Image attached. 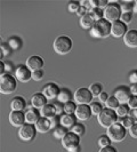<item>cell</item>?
Segmentation results:
<instances>
[{"label":"cell","mask_w":137,"mask_h":152,"mask_svg":"<svg viewBox=\"0 0 137 152\" xmlns=\"http://www.w3.org/2000/svg\"><path fill=\"white\" fill-rule=\"evenodd\" d=\"M73 47V41L66 34H61L58 37H56L54 40L53 48L55 53L58 55H66L71 52Z\"/></svg>","instance_id":"6da1fadb"},{"label":"cell","mask_w":137,"mask_h":152,"mask_svg":"<svg viewBox=\"0 0 137 152\" xmlns=\"http://www.w3.org/2000/svg\"><path fill=\"white\" fill-rule=\"evenodd\" d=\"M97 121L101 125V127L103 128H110L112 125H114L115 122L119 121V118L117 115L115 110H111V109H107L104 107V110L97 115Z\"/></svg>","instance_id":"7a4b0ae2"},{"label":"cell","mask_w":137,"mask_h":152,"mask_svg":"<svg viewBox=\"0 0 137 152\" xmlns=\"http://www.w3.org/2000/svg\"><path fill=\"white\" fill-rule=\"evenodd\" d=\"M111 23L107 22L105 18L97 21L95 23L94 28L89 31L91 37L94 38H107L111 34Z\"/></svg>","instance_id":"3957f363"},{"label":"cell","mask_w":137,"mask_h":152,"mask_svg":"<svg viewBox=\"0 0 137 152\" xmlns=\"http://www.w3.org/2000/svg\"><path fill=\"white\" fill-rule=\"evenodd\" d=\"M17 88V79L15 76L6 73L4 76H0V93L4 95H8L14 93Z\"/></svg>","instance_id":"277c9868"},{"label":"cell","mask_w":137,"mask_h":152,"mask_svg":"<svg viewBox=\"0 0 137 152\" xmlns=\"http://www.w3.org/2000/svg\"><path fill=\"white\" fill-rule=\"evenodd\" d=\"M106 135L111 138L112 142H121L127 136V129L118 121L112 125L110 128H107Z\"/></svg>","instance_id":"5b68a950"},{"label":"cell","mask_w":137,"mask_h":152,"mask_svg":"<svg viewBox=\"0 0 137 152\" xmlns=\"http://www.w3.org/2000/svg\"><path fill=\"white\" fill-rule=\"evenodd\" d=\"M122 15L120 4L118 2H110L109 6L104 9V18L111 24L117 21H120Z\"/></svg>","instance_id":"8992f818"},{"label":"cell","mask_w":137,"mask_h":152,"mask_svg":"<svg viewBox=\"0 0 137 152\" xmlns=\"http://www.w3.org/2000/svg\"><path fill=\"white\" fill-rule=\"evenodd\" d=\"M93 99H94V96L89 91V88H87V87H80L73 94V101L78 105H80V104L90 105L93 103Z\"/></svg>","instance_id":"52a82bcc"},{"label":"cell","mask_w":137,"mask_h":152,"mask_svg":"<svg viewBox=\"0 0 137 152\" xmlns=\"http://www.w3.org/2000/svg\"><path fill=\"white\" fill-rule=\"evenodd\" d=\"M37 128L36 125H31L25 122L21 128H18V137L24 141V142H31L34 140V137L37 135Z\"/></svg>","instance_id":"ba28073f"},{"label":"cell","mask_w":137,"mask_h":152,"mask_svg":"<svg viewBox=\"0 0 137 152\" xmlns=\"http://www.w3.org/2000/svg\"><path fill=\"white\" fill-rule=\"evenodd\" d=\"M14 76L18 83H29L32 80V71L25 64H20L17 68H15Z\"/></svg>","instance_id":"9c48e42d"},{"label":"cell","mask_w":137,"mask_h":152,"mask_svg":"<svg viewBox=\"0 0 137 152\" xmlns=\"http://www.w3.org/2000/svg\"><path fill=\"white\" fill-rule=\"evenodd\" d=\"M61 143H62V146H63L66 151H68L70 149L80 145V136H78L77 134L72 133V132L70 130L68 134L61 140Z\"/></svg>","instance_id":"30bf717a"},{"label":"cell","mask_w":137,"mask_h":152,"mask_svg":"<svg viewBox=\"0 0 137 152\" xmlns=\"http://www.w3.org/2000/svg\"><path fill=\"white\" fill-rule=\"evenodd\" d=\"M60 91H61V88L58 87V85L55 83H48L42 87L41 93L45 95L48 101H52V99H57Z\"/></svg>","instance_id":"8fae6325"},{"label":"cell","mask_w":137,"mask_h":152,"mask_svg":"<svg viewBox=\"0 0 137 152\" xmlns=\"http://www.w3.org/2000/svg\"><path fill=\"white\" fill-rule=\"evenodd\" d=\"M113 96L120 102V104H127L133 95L130 93L129 87H127V86H120V87H118V88L114 89Z\"/></svg>","instance_id":"7c38bea8"},{"label":"cell","mask_w":137,"mask_h":152,"mask_svg":"<svg viewBox=\"0 0 137 152\" xmlns=\"http://www.w3.org/2000/svg\"><path fill=\"white\" fill-rule=\"evenodd\" d=\"M8 119L12 126L16 128H21L23 125L25 124V113L23 111H10Z\"/></svg>","instance_id":"4fadbf2b"},{"label":"cell","mask_w":137,"mask_h":152,"mask_svg":"<svg viewBox=\"0 0 137 152\" xmlns=\"http://www.w3.org/2000/svg\"><path fill=\"white\" fill-rule=\"evenodd\" d=\"M74 115H76L77 120H79V121H86V120L90 119V117L93 115L90 105H88V104H80V105H78Z\"/></svg>","instance_id":"5bb4252c"},{"label":"cell","mask_w":137,"mask_h":152,"mask_svg":"<svg viewBox=\"0 0 137 152\" xmlns=\"http://www.w3.org/2000/svg\"><path fill=\"white\" fill-rule=\"evenodd\" d=\"M25 65L33 72V71L42 70L44 65H45V62H44L41 56H39V55H32L30 57H28V60L25 62Z\"/></svg>","instance_id":"9a60e30c"},{"label":"cell","mask_w":137,"mask_h":152,"mask_svg":"<svg viewBox=\"0 0 137 152\" xmlns=\"http://www.w3.org/2000/svg\"><path fill=\"white\" fill-rule=\"evenodd\" d=\"M127 31H128L127 24H125L121 21H117L111 25V36L114 38H123Z\"/></svg>","instance_id":"2e32d148"},{"label":"cell","mask_w":137,"mask_h":152,"mask_svg":"<svg viewBox=\"0 0 137 152\" xmlns=\"http://www.w3.org/2000/svg\"><path fill=\"white\" fill-rule=\"evenodd\" d=\"M24 113H25V121L31 125H36L39 121V119L41 118L40 110L34 109V107H28L24 111Z\"/></svg>","instance_id":"e0dca14e"},{"label":"cell","mask_w":137,"mask_h":152,"mask_svg":"<svg viewBox=\"0 0 137 152\" xmlns=\"http://www.w3.org/2000/svg\"><path fill=\"white\" fill-rule=\"evenodd\" d=\"M123 44L129 48H137V30L129 29L123 37Z\"/></svg>","instance_id":"ac0fdd59"},{"label":"cell","mask_w":137,"mask_h":152,"mask_svg":"<svg viewBox=\"0 0 137 152\" xmlns=\"http://www.w3.org/2000/svg\"><path fill=\"white\" fill-rule=\"evenodd\" d=\"M47 103H48V99H46V96L42 93H36L31 97V105L34 109L41 110Z\"/></svg>","instance_id":"d6986e66"},{"label":"cell","mask_w":137,"mask_h":152,"mask_svg":"<svg viewBox=\"0 0 137 152\" xmlns=\"http://www.w3.org/2000/svg\"><path fill=\"white\" fill-rule=\"evenodd\" d=\"M10 110L12 111H25L26 110V101L23 96H15L10 101Z\"/></svg>","instance_id":"ffe728a7"},{"label":"cell","mask_w":137,"mask_h":152,"mask_svg":"<svg viewBox=\"0 0 137 152\" xmlns=\"http://www.w3.org/2000/svg\"><path fill=\"white\" fill-rule=\"evenodd\" d=\"M36 128H37V132L40 133V134H46L48 133L49 130L52 129V125H50V120L47 119V118H40L39 121L36 124Z\"/></svg>","instance_id":"44dd1931"},{"label":"cell","mask_w":137,"mask_h":152,"mask_svg":"<svg viewBox=\"0 0 137 152\" xmlns=\"http://www.w3.org/2000/svg\"><path fill=\"white\" fill-rule=\"evenodd\" d=\"M77 124V118L74 114H62L61 115V126L68 128V129H71L74 125Z\"/></svg>","instance_id":"7402d4cb"},{"label":"cell","mask_w":137,"mask_h":152,"mask_svg":"<svg viewBox=\"0 0 137 152\" xmlns=\"http://www.w3.org/2000/svg\"><path fill=\"white\" fill-rule=\"evenodd\" d=\"M40 114L42 118H47V119H52L54 117H56V109L52 103H47L45 107L40 110Z\"/></svg>","instance_id":"603a6c76"},{"label":"cell","mask_w":137,"mask_h":152,"mask_svg":"<svg viewBox=\"0 0 137 152\" xmlns=\"http://www.w3.org/2000/svg\"><path fill=\"white\" fill-rule=\"evenodd\" d=\"M80 25H81V28H84L85 30H89L90 31L93 28H94V25H95V20L91 17L90 14H87V15H85L84 17H81L80 18Z\"/></svg>","instance_id":"cb8c5ba5"},{"label":"cell","mask_w":137,"mask_h":152,"mask_svg":"<svg viewBox=\"0 0 137 152\" xmlns=\"http://www.w3.org/2000/svg\"><path fill=\"white\" fill-rule=\"evenodd\" d=\"M72 99H73V94L71 93V91L68 89V88H62L56 101H58V102H61L63 104H65V103H68L70 101H72Z\"/></svg>","instance_id":"d4e9b609"},{"label":"cell","mask_w":137,"mask_h":152,"mask_svg":"<svg viewBox=\"0 0 137 152\" xmlns=\"http://www.w3.org/2000/svg\"><path fill=\"white\" fill-rule=\"evenodd\" d=\"M7 44L9 45V47H10L13 50H17V49H20L23 45L22 39L20 38V37H17V36H13V37H10V38L8 39Z\"/></svg>","instance_id":"484cf974"},{"label":"cell","mask_w":137,"mask_h":152,"mask_svg":"<svg viewBox=\"0 0 137 152\" xmlns=\"http://www.w3.org/2000/svg\"><path fill=\"white\" fill-rule=\"evenodd\" d=\"M129 111H130V107H128V104H120L118 109L115 110V112H117V115H118V118H125V117H128L129 115Z\"/></svg>","instance_id":"4316f807"},{"label":"cell","mask_w":137,"mask_h":152,"mask_svg":"<svg viewBox=\"0 0 137 152\" xmlns=\"http://www.w3.org/2000/svg\"><path fill=\"white\" fill-rule=\"evenodd\" d=\"M88 88H89V91H90L94 97H98L99 95L103 93V85L99 84V83H93Z\"/></svg>","instance_id":"83f0119b"},{"label":"cell","mask_w":137,"mask_h":152,"mask_svg":"<svg viewBox=\"0 0 137 152\" xmlns=\"http://www.w3.org/2000/svg\"><path fill=\"white\" fill-rule=\"evenodd\" d=\"M89 14L95 20V22H97V21H101V20L104 18V9H102V8H91L89 10Z\"/></svg>","instance_id":"f1b7e54d"},{"label":"cell","mask_w":137,"mask_h":152,"mask_svg":"<svg viewBox=\"0 0 137 152\" xmlns=\"http://www.w3.org/2000/svg\"><path fill=\"white\" fill-rule=\"evenodd\" d=\"M70 130L68 128H65V127H63V126H58V127H56L53 132V136L55 138H57V140H62L63 137L65 136L66 134H68Z\"/></svg>","instance_id":"f546056e"},{"label":"cell","mask_w":137,"mask_h":152,"mask_svg":"<svg viewBox=\"0 0 137 152\" xmlns=\"http://www.w3.org/2000/svg\"><path fill=\"white\" fill-rule=\"evenodd\" d=\"M112 143L111 138L107 136L106 134H103L98 137L97 140V145L99 146V149H103V148H106V146H110Z\"/></svg>","instance_id":"4dcf8cb0"},{"label":"cell","mask_w":137,"mask_h":152,"mask_svg":"<svg viewBox=\"0 0 137 152\" xmlns=\"http://www.w3.org/2000/svg\"><path fill=\"white\" fill-rule=\"evenodd\" d=\"M77 104L74 101H70L68 103L64 104V113L66 114H74L76 113V110H77Z\"/></svg>","instance_id":"1f68e13d"},{"label":"cell","mask_w":137,"mask_h":152,"mask_svg":"<svg viewBox=\"0 0 137 152\" xmlns=\"http://www.w3.org/2000/svg\"><path fill=\"white\" fill-rule=\"evenodd\" d=\"M90 109H91V113H93V115H96V117L104 110V107H103V105H102V103L98 102V101L93 102V103L90 104Z\"/></svg>","instance_id":"d6a6232c"},{"label":"cell","mask_w":137,"mask_h":152,"mask_svg":"<svg viewBox=\"0 0 137 152\" xmlns=\"http://www.w3.org/2000/svg\"><path fill=\"white\" fill-rule=\"evenodd\" d=\"M119 122H120V124H121L122 126H123V127H125L127 130L129 129L130 127H133V126L136 124V121H135V120H134L131 117H129V115H128V117H125V118H122V119H120V120H119Z\"/></svg>","instance_id":"836d02e7"},{"label":"cell","mask_w":137,"mask_h":152,"mask_svg":"<svg viewBox=\"0 0 137 152\" xmlns=\"http://www.w3.org/2000/svg\"><path fill=\"white\" fill-rule=\"evenodd\" d=\"M134 5H135V2H131V1H122L120 2L121 12L122 13H133Z\"/></svg>","instance_id":"e575fe53"},{"label":"cell","mask_w":137,"mask_h":152,"mask_svg":"<svg viewBox=\"0 0 137 152\" xmlns=\"http://www.w3.org/2000/svg\"><path fill=\"white\" fill-rule=\"evenodd\" d=\"M105 105H106L107 109H111V110H117V109H118V107L120 105V102L115 99L114 96H110V97H109V99L106 101V103H105Z\"/></svg>","instance_id":"d590c367"},{"label":"cell","mask_w":137,"mask_h":152,"mask_svg":"<svg viewBox=\"0 0 137 152\" xmlns=\"http://www.w3.org/2000/svg\"><path fill=\"white\" fill-rule=\"evenodd\" d=\"M85 128H86V127H85L82 124H80V122H77L76 125H74V126H73V127H72V128H71L70 130H71L72 133L77 134L78 136L81 137L85 134V132H86V129H85Z\"/></svg>","instance_id":"8d00e7d4"},{"label":"cell","mask_w":137,"mask_h":152,"mask_svg":"<svg viewBox=\"0 0 137 152\" xmlns=\"http://www.w3.org/2000/svg\"><path fill=\"white\" fill-rule=\"evenodd\" d=\"M81 7V5H80V1H70L68 5V9L70 13H78V10H79V8Z\"/></svg>","instance_id":"74e56055"},{"label":"cell","mask_w":137,"mask_h":152,"mask_svg":"<svg viewBox=\"0 0 137 152\" xmlns=\"http://www.w3.org/2000/svg\"><path fill=\"white\" fill-rule=\"evenodd\" d=\"M12 48L9 47L7 42H1V60L5 57V56H8L12 54Z\"/></svg>","instance_id":"f35d334b"},{"label":"cell","mask_w":137,"mask_h":152,"mask_svg":"<svg viewBox=\"0 0 137 152\" xmlns=\"http://www.w3.org/2000/svg\"><path fill=\"white\" fill-rule=\"evenodd\" d=\"M45 72L44 70H38V71H33L32 72V80L33 81H41L44 79Z\"/></svg>","instance_id":"ab89813d"},{"label":"cell","mask_w":137,"mask_h":152,"mask_svg":"<svg viewBox=\"0 0 137 152\" xmlns=\"http://www.w3.org/2000/svg\"><path fill=\"white\" fill-rule=\"evenodd\" d=\"M55 109H56V114L58 115V117H61L62 114H64V104L61 103V102H58V101H55L53 103Z\"/></svg>","instance_id":"60d3db41"},{"label":"cell","mask_w":137,"mask_h":152,"mask_svg":"<svg viewBox=\"0 0 137 152\" xmlns=\"http://www.w3.org/2000/svg\"><path fill=\"white\" fill-rule=\"evenodd\" d=\"M120 21L123 22L125 24H127V25L130 24L131 21H133V13H122Z\"/></svg>","instance_id":"b9f144b4"},{"label":"cell","mask_w":137,"mask_h":152,"mask_svg":"<svg viewBox=\"0 0 137 152\" xmlns=\"http://www.w3.org/2000/svg\"><path fill=\"white\" fill-rule=\"evenodd\" d=\"M130 85H137V70H133L128 76Z\"/></svg>","instance_id":"7bdbcfd3"},{"label":"cell","mask_w":137,"mask_h":152,"mask_svg":"<svg viewBox=\"0 0 137 152\" xmlns=\"http://www.w3.org/2000/svg\"><path fill=\"white\" fill-rule=\"evenodd\" d=\"M49 120H50V125H52V129H55L56 127L61 126V117H58V115L54 117Z\"/></svg>","instance_id":"ee69618b"},{"label":"cell","mask_w":137,"mask_h":152,"mask_svg":"<svg viewBox=\"0 0 137 152\" xmlns=\"http://www.w3.org/2000/svg\"><path fill=\"white\" fill-rule=\"evenodd\" d=\"M128 107H130V109H137V96H131L130 97V99L128 101Z\"/></svg>","instance_id":"f6af8a7d"},{"label":"cell","mask_w":137,"mask_h":152,"mask_svg":"<svg viewBox=\"0 0 137 152\" xmlns=\"http://www.w3.org/2000/svg\"><path fill=\"white\" fill-rule=\"evenodd\" d=\"M87 14H89V9L84 7V6H81V7L79 8V10H78V13H77V15L79 16L80 18H81V17H84L85 15H87Z\"/></svg>","instance_id":"bcb514c9"},{"label":"cell","mask_w":137,"mask_h":152,"mask_svg":"<svg viewBox=\"0 0 137 152\" xmlns=\"http://www.w3.org/2000/svg\"><path fill=\"white\" fill-rule=\"evenodd\" d=\"M128 133H129V135L133 138H137V122L128 129Z\"/></svg>","instance_id":"7dc6e473"},{"label":"cell","mask_w":137,"mask_h":152,"mask_svg":"<svg viewBox=\"0 0 137 152\" xmlns=\"http://www.w3.org/2000/svg\"><path fill=\"white\" fill-rule=\"evenodd\" d=\"M109 97H110V96H109V94L105 93V91H103L97 99H98V102H101V103L103 104V103H106V101L109 99Z\"/></svg>","instance_id":"c3c4849f"},{"label":"cell","mask_w":137,"mask_h":152,"mask_svg":"<svg viewBox=\"0 0 137 152\" xmlns=\"http://www.w3.org/2000/svg\"><path fill=\"white\" fill-rule=\"evenodd\" d=\"M4 64H5L6 73H10L12 71H15V69L13 66V63H12V62H4Z\"/></svg>","instance_id":"681fc988"},{"label":"cell","mask_w":137,"mask_h":152,"mask_svg":"<svg viewBox=\"0 0 137 152\" xmlns=\"http://www.w3.org/2000/svg\"><path fill=\"white\" fill-rule=\"evenodd\" d=\"M98 152H118V150L112 146V145H110V146H106V148H103V149H99Z\"/></svg>","instance_id":"f907efd6"},{"label":"cell","mask_w":137,"mask_h":152,"mask_svg":"<svg viewBox=\"0 0 137 152\" xmlns=\"http://www.w3.org/2000/svg\"><path fill=\"white\" fill-rule=\"evenodd\" d=\"M129 117H131V118L137 122V109H130Z\"/></svg>","instance_id":"816d5d0a"},{"label":"cell","mask_w":137,"mask_h":152,"mask_svg":"<svg viewBox=\"0 0 137 152\" xmlns=\"http://www.w3.org/2000/svg\"><path fill=\"white\" fill-rule=\"evenodd\" d=\"M129 89H130V93H131V95H134V96H137V85H130Z\"/></svg>","instance_id":"f5cc1de1"},{"label":"cell","mask_w":137,"mask_h":152,"mask_svg":"<svg viewBox=\"0 0 137 152\" xmlns=\"http://www.w3.org/2000/svg\"><path fill=\"white\" fill-rule=\"evenodd\" d=\"M91 8H99V0H89Z\"/></svg>","instance_id":"db71d44e"},{"label":"cell","mask_w":137,"mask_h":152,"mask_svg":"<svg viewBox=\"0 0 137 152\" xmlns=\"http://www.w3.org/2000/svg\"><path fill=\"white\" fill-rule=\"evenodd\" d=\"M109 1L107 0H99V8H102V9H105V8L109 6Z\"/></svg>","instance_id":"11a10c76"},{"label":"cell","mask_w":137,"mask_h":152,"mask_svg":"<svg viewBox=\"0 0 137 152\" xmlns=\"http://www.w3.org/2000/svg\"><path fill=\"white\" fill-rule=\"evenodd\" d=\"M80 5H81V6H84V7H86V8H88L89 10L91 9L90 4H89V0H81V1H80Z\"/></svg>","instance_id":"9f6ffc18"},{"label":"cell","mask_w":137,"mask_h":152,"mask_svg":"<svg viewBox=\"0 0 137 152\" xmlns=\"http://www.w3.org/2000/svg\"><path fill=\"white\" fill-rule=\"evenodd\" d=\"M80 151H81V148H80V145H78V146H74V148L70 149L68 152H80Z\"/></svg>","instance_id":"6f0895ef"},{"label":"cell","mask_w":137,"mask_h":152,"mask_svg":"<svg viewBox=\"0 0 137 152\" xmlns=\"http://www.w3.org/2000/svg\"><path fill=\"white\" fill-rule=\"evenodd\" d=\"M0 65H1V73H0V76H4V75H6V70H5V64H4V61L0 62Z\"/></svg>","instance_id":"680465c9"},{"label":"cell","mask_w":137,"mask_h":152,"mask_svg":"<svg viewBox=\"0 0 137 152\" xmlns=\"http://www.w3.org/2000/svg\"><path fill=\"white\" fill-rule=\"evenodd\" d=\"M133 13H135V14H137V5H136V4L134 5V9H133Z\"/></svg>","instance_id":"91938a15"},{"label":"cell","mask_w":137,"mask_h":152,"mask_svg":"<svg viewBox=\"0 0 137 152\" xmlns=\"http://www.w3.org/2000/svg\"><path fill=\"white\" fill-rule=\"evenodd\" d=\"M134 2H135V4H136V5H137V0H136V1H134Z\"/></svg>","instance_id":"94428289"}]
</instances>
